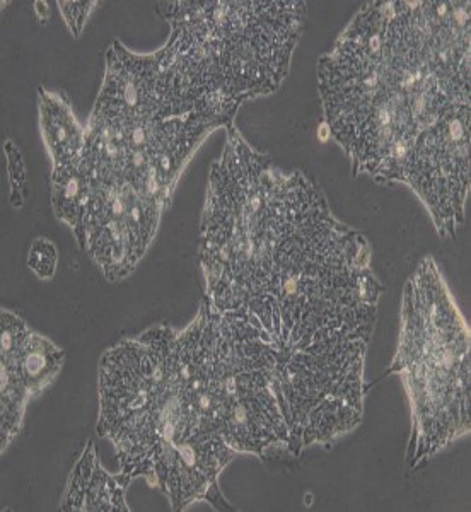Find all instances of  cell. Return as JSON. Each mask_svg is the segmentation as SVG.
Masks as SVG:
<instances>
[{"instance_id": "obj_2", "label": "cell", "mask_w": 471, "mask_h": 512, "mask_svg": "<svg viewBox=\"0 0 471 512\" xmlns=\"http://www.w3.org/2000/svg\"><path fill=\"white\" fill-rule=\"evenodd\" d=\"M470 2H366L318 62L325 123L354 175L398 183L413 142L471 105Z\"/></svg>"}, {"instance_id": "obj_8", "label": "cell", "mask_w": 471, "mask_h": 512, "mask_svg": "<svg viewBox=\"0 0 471 512\" xmlns=\"http://www.w3.org/2000/svg\"><path fill=\"white\" fill-rule=\"evenodd\" d=\"M0 342V366L9 367L18 374L31 396L47 390L62 371L64 350L33 332L11 309L2 308Z\"/></svg>"}, {"instance_id": "obj_4", "label": "cell", "mask_w": 471, "mask_h": 512, "mask_svg": "<svg viewBox=\"0 0 471 512\" xmlns=\"http://www.w3.org/2000/svg\"><path fill=\"white\" fill-rule=\"evenodd\" d=\"M159 12L169 38L156 55L178 110L222 128L243 103L282 86L306 21L297 0L163 2Z\"/></svg>"}, {"instance_id": "obj_6", "label": "cell", "mask_w": 471, "mask_h": 512, "mask_svg": "<svg viewBox=\"0 0 471 512\" xmlns=\"http://www.w3.org/2000/svg\"><path fill=\"white\" fill-rule=\"evenodd\" d=\"M400 320L388 374H398L407 391V463L415 473L471 431L470 328L432 256H424L408 277Z\"/></svg>"}, {"instance_id": "obj_9", "label": "cell", "mask_w": 471, "mask_h": 512, "mask_svg": "<svg viewBox=\"0 0 471 512\" xmlns=\"http://www.w3.org/2000/svg\"><path fill=\"white\" fill-rule=\"evenodd\" d=\"M127 487L118 475H111L101 466L94 441L84 446L81 458L70 472L65 492L60 501L64 512H128Z\"/></svg>"}, {"instance_id": "obj_11", "label": "cell", "mask_w": 471, "mask_h": 512, "mask_svg": "<svg viewBox=\"0 0 471 512\" xmlns=\"http://www.w3.org/2000/svg\"><path fill=\"white\" fill-rule=\"evenodd\" d=\"M91 188V180L79 164L52 169L53 212L74 231L76 239L81 236Z\"/></svg>"}, {"instance_id": "obj_3", "label": "cell", "mask_w": 471, "mask_h": 512, "mask_svg": "<svg viewBox=\"0 0 471 512\" xmlns=\"http://www.w3.org/2000/svg\"><path fill=\"white\" fill-rule=\"evenodd\" d=\"M173 333L171 326H152L113 362L99 386L96 432L113 444L127 489L147 478L173 511L193 502L234 511L219 477L236 453L193 414L173 359Z\"/></svg>"}, {"instance_id": "obj_7", "label": "cell", "mask_w": 471, "mask_h": 512, "mask_svg": "<svg viewBox=\"0 0 471 512\" xmlns=\"http://www.w3.org/2000/svg\"><path fill=\"white\" fill-rule=\"evenodd\" d=\"M471 105L460 106L415 139L400 181L429 210L437 234L456 238L470 195Z\"/></svg>"}, {"instance_id": "obj_1", "label": "cell", "mask_w": 471, "mask_h": 512, "mask_svg": "<svg viewBox=\"0 0 471 512\" xmlns=\"http://www.w3.org/2000/svg\"><path fill=\"white\" fill-rule=\"evenodd\" d=\"M224 130L198 233L204 299L285 359L364 364L384 292L369 241L333 216L308 176L275 166L234 123Z\"/></svg>"}, {"instance_id": "obj_13", "label": "cell", "mask_w": 471, "mask_h": 512, "mask_svg": "<svg viewBox=\"0 0 471 512\" xmlns=\"http://www.w3.org/2000/svg\"><path fill=\"white\" fill-rule=\"evenodd\" d=\"M4 154L7 159V173L11 183V204L14 209H23L26 202V163L23 152L12 140H6Z\"/></svg>"}, {"instance_id": "obj_14", "label": "cell", "mask_w": 471, "mask_h": 512, "mask_svg": "<svg viewBox=\"0 0 471 512\" xmlns=\"http://www.w3.org/2000/svg\"><path fill=\"white\" fill-rule=\"evenodd\" d=\"M98 6V2H59V9L69 26L70 33L79 38L84 24L88 21L91 9Z\"/></svg>"}, {"instance_id": "obj_10", "label": "cell", "mask_w": 471, "mask_h": 512, "mask_svg": "<svg viewBox=\"0 0 471 512\" xmlns=\"http://www.w3.org/2000/svg\"><path fill=\"white\" fill-rule=\"evenodd\" d=\"M38 113L41 135L53 168L81 163L86 147V127L77 120L65 93L38 89Z\"/></svg>"}, {"instance_id": "obj_12", "label": "cell", "mask_w": 471, "mask_h": 512, "mask_svg": "<svg viewBox=\"0 0 471 512\" xmlns=\"http://www.w3.org/2000/svg\"><path fill=\"white\" fill-rule=\"evenodd\" d=\"M28 268L40 280H52L59 267V250L52 239L36 238L28 251Z\"/></svg>"}, {"instance_id": "obj_5", "label": "cell", "mask_w": 471, "mask_h": 512, "mask_svg": "<svg viewBox=\"0 0 471 512\" xmlns=\"http://www.w3.org/2000/svg\"><path fill=\"white\" fill-rule=\"evenodd\" d=\"M176 359L200 412L234 453L268 460L292 454L277 391L282 355L248 321L219 313L204 299L195 320L176 330Z\"/></svg>"}]
</instances>
